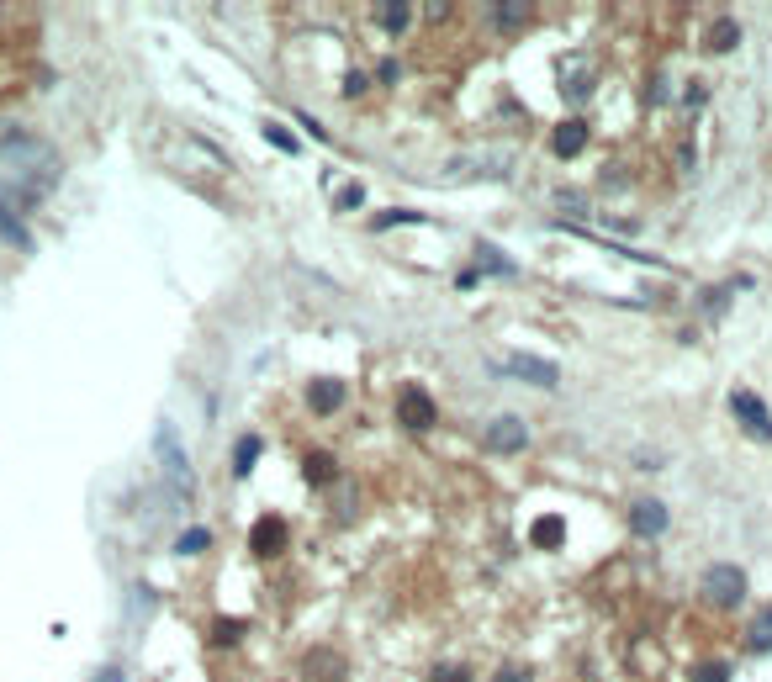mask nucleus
<instances>
[{
	"label": "nucleus",
	"instance_id": "11",
	"mask_svg": "<svg viewBox=\"0 0 772 682\" xmlns=\"http://www.w3.org/2000/svg\"><path fill=\"white\" fill-rule=\"evenodd\" d=\"M307 402L318 413H334L339 402H344V381H334V376H318V381H307Z\"/></svg>",
	"mask_w": 772,
	"mask_h": 682
},
{
	"label": "nucleus",
	"instance_id": "23",
	"mask_svg": "<svg viewBox=\"0 0 772 682\" xmlns=\"http://www.w3.org/2000/svg\"><path fill=\"white\" fill-rule=\"evenodd\" d=\"M397 223H418V212H376V217H371V228H376V233L397 228Z\"/></svg>",
	"mask_w": 772,
	"mask_h": 682
},
{
	"label": "nucleus",
	"instance_id": "20",
	"mask_svg": "<svg viewBox=\"0 0 772 682\" xmlns=\"http://www.w3.org/2000/svg\"><path fill=\"white\" fill-rule=\"evenodd\" d=\"M265 138H270V143H275V149H281V154H302V143L291 138L281 122H265Z\"/></svg>",
	"mask_w": 772,
	"mask_h": 682
},
{
	"label": "nucleus",
	"instance_id": "2",
	"mask_svg": "<svg viewBox=\"0 0 772 682\" xmlns=\"http://www.w3.org/2000/svg\"><path fill=\"white\" fill-rule=\"evenodd\" d=\"M513 170V149H476V154H461L450 159V180H466V175H482V180H498Z\"/></svg>",
	"mask_w": 772,
	"mask_h": 682
},
{
	"label": "nucleus",
	"instance_id": "3",
	"mask_svg": "<svg viewBox=\"0 0 772 682\" xmlns=\"http://www.w3.org/2000/svg\"><path fill=\"white\" fill-rule=\"evenodd\" d=\"M154 455H159V466L170 471V487H175V492H191V487H196V471H191V460H186V450H180V439H175L170 423L159 429V439H154Z\"/></svg>",
	"mask_w": 772,
	"mask_h": 682
},
{
	"label": "nucleus",
	"instance_id": "12",
	"mask_svg": "<svg viewBox=\"0 0 772 682\" xmlns=\"http://www.w3.org/2000/svg\"><path fill=\"white\" fill-rule=\"evenodd\" d=\"M746 651H751V656H767V651H772V603L762 608L757 619H751V630H746Z\"/></svg>",
	"mask_w": 772,
	"mask_h": 682
},
{
	"label": "nucleus",
	"instance_id": "7",
	"mask_svg": "<svg viewBox=\"0 0 772 682\" xmlns=\"http://www.w3.org/2000/svg\"><path fill=\"white\" fill-rule=\"evenodd\" d=\"M529 445V429H524V418H492V429H487V450H498V455H513V450H524Z\"/></svg>",
	"mask_w": 772,
	"mask_h": 682
},
{
	"label": "nucleus",
	"instance_id": "18",
	"mask_svg": "<svg viewBox=\"0 0 772 682\" xmlns=\"http://www.w3.org/2000/svg\"><path fill=\"white\" fill-rule=\"evenodd\" d=\"M334 471H339L334 455H323V450L307 455V482H312V487H328V482H334Z\"/></svg>",
	"mask_w": 772,
	"mask_h": 682
},
{
	"label": "nucleus",
	"instance_id": "24",
	"mask_svg": "<svg viewBox=\"0 0 772 682\" xmlns=\"http://www.w3.org/2000/svg\"><path fill=\"white\" fill-rule=\"evenodd\" d=\"M175 550L186 556V550H207V529H191V534H180L175 540Z\"/></svg>",
	"mask_w": 772,
	"mask_h": 682
},
{
	"label": "nucleus",
	"instance_id": "17",
	"mask_svg": "<svg viewBox=\"0 0 772 682\" xmlns=\"http://www.w3.org/2000/svg\"><path fill=\"white\" fill-rule=\"evenodd\" d=\"M476 265H487V275H513L519 270L503 249H492V244H476Z\"/></svg>",
	"mask_w": 772,
	"mask_h": 682
},
{
	"label": "nucleus",
	"instance_id": "1",
	"mask_svg": "<svg viewBox=\"0 0 772 682\" xmlns=\"http://www.w3.org/2000/svg\"><path fill=\"white\" fill-rule=\"evenodd\" d=\"M698 587H704V603L709 608H735V603L746 598V571L735 566V561H720V566L704 571V582H698Z\"/></svg>",
	"mask_w": 772,
	"mask_h": 682
},
{
	"label": "nucleus",
	"instance_id": "15",
	"mask_svg": "<svg viewBox=\"0 0 772 682\" xmlns=\"http://www.w3.org/2000/svg\"><path fill=\"white\" fill-rule=\"evenodd\" d=\"M376 22H381L386 32H402V27L413 22V6H408V0H381V6H376Z\"/></svg>",
	"mask_w": 772,
	"mask_h": 682
},
{
	"label": "nucleus",
	"instance_id": "4",
	"mask_svg": "<svg viewBox=\"0 0 772 682\" xmlns=\"http://www.w3.org/2000/svg\"><path fill=\"white\" fill-rule=\"evenodd\" d=\"M397 418H402V429H413V434H424L434 429V397L424 392V386H402L397 392Z\"/></svg>",
	"mask_w": 772,
	"mask_h": 682
},
{
	"label": "nucleus",
	"instance_id": "5",
	"mask_svg": "<svg viewBox=\"0 0 772 682\" xmlns=\"http://www.w3.org/2000/svg\"><path fill=\"white\" fill-rule=\"evenodd\" d=\"M730 413L746 423V434H751V439L772 445V413H767V402H762L757 392H730Z\"/></svg>",
	"mask_w": 772,
	"mask_h": 682
},
{
	"label": "nucleus",
	"instance_id": "27",
	"mask_svg": "<svg viewBox=\"0 0 772 682\" xmlns=\"http://www.w3.org/2000/svg\"><path fill=\"white\" fill-rule=\"evenodd\" d=\"M360 196H365L360 186H349V191H339V207H360Z\"/></svg>",
	"mask_w": 772,
	"mask_h": 682
},
{
	"label": "nucleus",
	"instance_id": "16",
	"mask_svg": "<svg viewBox=\"0 0 772 682\" xmlns=\"http://www.w3.org/2000/svg\"><path fill=\"white\" fill-rule=\"evenodd\" d=\"M735 43H741V27H735L730 16H720V22L709 27V38H704V48H709V53H725V48H735Z\"/></svg>",
	"mask_w": 772,
	"mask_h": 682
},
{
	"label": "nucleus",
	"instance_id": "26",
	"mask_svg": "<svg viewBox=\"0 0 772 682\" xmlns=\"http://www.w3.org/2000/svg\"><path fill=\"white\" fill-rule=\"evenodd\" d=\"M492 682H529V672H524V667H513V661H508V667H498V672H492Z\"/></svg>",
	"mask_w": 772,
	"mask_h": 682
},
{
	"label": "nucleus",
	"instance_id": "19",
	"mask_svg": "<svg viewBox=\"0 0 772 682\" xmlns=\"http://www.w3.org/2000/svg\"><path fill=\"white\" fill-rule=\"evenodd\" d=\"M492 22H498L503 32H513V27H529V6H492Z\"/></svg>",
	"mask_w": 772,
	"mask_h": 682
},
{
	"label": "nucleus",
	"instance_id": "8",
	"mask_svg": "<svg viewBox=\"0 0 772 682\" xmlns=\"http://www.w3.org/2000/svg\"><path fill=\"white\" fill-rule=\"evenodd\" d=\"M582 149H587V122L582 117L561 122L556 133H550V154H556V159H577Z\"/></svg>",
	"mask_w": 772,
	"mask_h": 682
},
{
	"label": "nucleus",
	"instance_id": "22",
	"mask_svg": "<svg viewBox=\"0 0 772 682\" xmlns=\"http://www.w3.org/2000/svg\"><path fill=\"white\" fill-rule=\"evenodd\" d=\"M693 682H730V667L725 661H704V667H693Z\"/></svg>",
	"mask_w": 772,
	"mask_h": 682
},
{
	"label": "nucleus",
	"instance_id": "25",
	"mask_svg": "<svg viewBox=\"0 0 772 682\" xmlns=\"http://www.w3.org/2000/svg\"><path fill=\"white\" fill-rule=\"evenodd\" d=\"M434 682H471L466 667H434Z\"/></svg>",
	"mask_w": 772,
	"mask_h": 682
},
{
	"label": "nucleus",
	"instance_id": "21",
	"mask_svg": "<svg viewBox=\"0 0 772 682\" xmlns=\"http://www.w3.org/2000/svg\"><path fill=\"white\" fill-rule=\"evenodd\" d=\"M561 534H566V529H561V519H540V524H535V545L556 550V545H561Z\"/></svg>",
	"mask_w": 772,
	"mask_h": 682
},
{
	"label": "nucleus",
	"instance_id": "9",
	"mask_svg": "<svg viewBox=\"0 0 772 682\" xmlns=\"http://www.w3.org/2000/svg\"><path fill=\"white\" fill-rule=\"evenodd\" d=\"M630 529L646 534V540H656V534L667 529V503H656V497H640V503L630 508Z\"/></svg>",
	"mask_w": 772,
	"mask_h": 682
},
{
	"label": "nucleus",
	"instance_id": "13",
	"mask_svg": "<svg viewBox=\"0 0 772 682\" xmlns=\"http://www.w3.org/2000/svg\"><path fill=\"white\" fill-rule=\"evenodd\" d=\"M561 85H566V96H572V101H582V96H587V85H593V69H587V59H566Z\"/></svg>",
	"mask_w": 772,
	"mask_h": 682
},
{
	"label": "nucleus",
	"instance_id": "14",
	"mask_svg": "<svg viewBox=\"0 0 772 682\" xmlns=\"http://www.w3.org/2000/svg\"><path fill=\"white\" fill-rule=\"evenodd\" d=\"M260 450H265V439H260V434H244V439H238V450H233V476H238V482H244V476L254 471Z\"/></svg>",
	"mask_w": 772,
	"mask_h": 682
},
{
	"label": "nucleus",
	"instance_id": "29",
	"mask_svg": "<svg viewBox=\"0 0 772 682\" xmlns=\"http://www.w3.org/2000/svg\"><path fill=\"white\" fill-rule=\"evenodd\" d=\"M96 682H127V672L122 667H101V677Z\"/></svg>",
	"mask_w": 772,
	"mask_h": 682
},
{
	"label": "nucleus",
	"instance_id": "10",
	"mask_svg": "<svg viewBox=\"0 0 772 682\" xmlns=\"http://www.w3.org/2000/svg\"><path fill=\"white\" fill-rule=\"evenodd\" d=\"M281 545H286V524H281V519H260V524H254V534H249V550H254V556H275Z\"/></svg>",
	"mask_w": 772,
	"mask_h": 682
},
{
	"label": "nucleus",
	"instance_id": "28",
	"mask_svg": "<svg viewBox=\"0 0 772 682\" xmlns=\"http://www.w3.org/2000/svg\"><path fill=\"white\" fill-rule=\"evenodd\" d=\"M556 201H561V207H566V212H582V196H577V191H561Z\"/></svg>",
	"mask_w": 772,
	"mask_h": 682
},
{
	"label": "nucleus",
	"instance_id": "6",
	"mask_svg": "<svg viewBox=\"0 0 772 682\" xmlns=\"http://www.w3.org/2000/svg\"><path fill=\"white\" fill-rule=\"evenodd\" d=\"M498 371L503 376H519V381H535V386H561V365L556 360H540V355H503Z\"/></svg>",
	"mask_w": 772,
	"mask_h": 682
}]
</instances>
